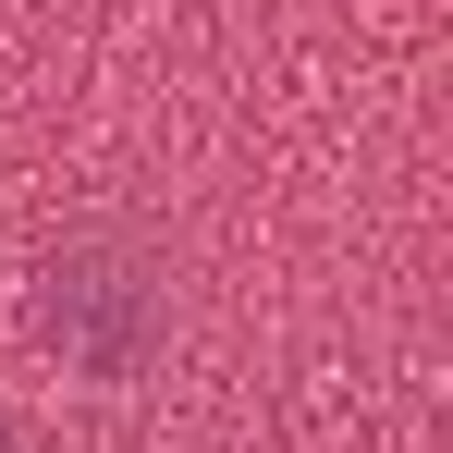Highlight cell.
Masks as SVG:
<instances>
[{"label": "cell", "mask_w": 453, "mask_h": 453, "mask_svg": "<svg viewBox=\"0 0 453 453\" xmlns=\"http://www.w3.org/2000/svg\"><path fill=\"white\" fill-rule=\"evenodd\" d=\"M0 453H12V429H0Z\"/></svg>", "instance_id": "obj_1"}]
</instances>
